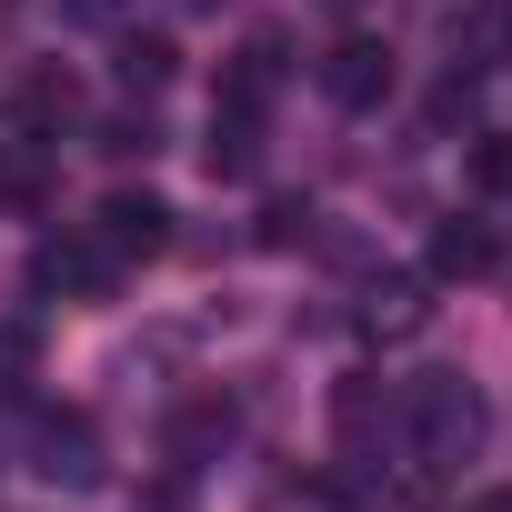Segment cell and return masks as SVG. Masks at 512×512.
Listing matches in <instances>:
<instances>
[{"instance_id":"cell-17","label":"cell","mask_w":512,"mask_h":512,"mask_svg":"<svg viewBox=\"0 0 512 512\" xmlns=\"http://www.w3.org/2000/svg\"><path fill=\"white\" fill-rule=\"evenodd\" d=\"M61 21H81V31H121L131 0H61Z\"/></svg>"},{"instance_id":"cell-14","label":"cell","mask_w":512,"mask_h":512,"mask_svg":"<svg viewBox=\"0 0 512 512\" xmlns=\"http://www.w3.org/2000/svg\"><path fill=\"white\" fill-rule=\"evenodd\" d=\"M211 442H231V402H191V412L171 422V452H181V462L211 452Z\"/></svg>"},{"instance_id":"cell-15","label":"cell","mask_w":512,"mask_h":512,"mask_svg":"<svg viewBox=\"0 0 512 512\" xmlns=\"http://www.w3.org/2000/svg\"><path fill=\"white\" fill-rule=\"evenodd\" d=\"M31 382V322H0V392Z\"/></svg>"},{"instance_id":"cell-21","label":"cell","mask_w":512,"mask_h":512,"mask_svg":"<svg viewBox=\"0 0 512 512\" xmlns=\"http://www.w3.org/2000/svg\"><path fill=\"white\" fill-rule=\"evenodd\" d=\"M332 11H342V0H332Z\"/></svg>"},{"instance_id":"cell-5","label":"cell","mask_w":512,"mask_h":512,"mask_svg":"<svg viewBox=\"0 0 512 512\" xmlns=\"http://www.w3.org/2000/svg\"><path fill=\"white\" fill-rule=\"evenodd\" d=\"M352 322H362L372 342H412V332L432 322V272H372Z\"/></svg>"},{"instance_id":"cell-4","label":"cell","mask_w":512,"mask_h":512,"mask_svg":"<svg viewBox=\"0 0 512 512\" xmlns=\"http://www.w3.org/2000/svg\"><path fill=\"white\" fill-rule=\"evenodd\" d=\"M31 472L91 492V482H101V432H91V412H41V422H31Z\"/></svg>"},{"instance_id":"cell-3","label":"cell","mask_w":512,"mask_h":512,"mask_svg":"<svg viewBox=\"0 0 512 512\" xmlns=\"http://www.w3.org/2000/svg\"><path fill=\"white\" fill-rule=\"evenodd\" d=\"M392 81H402V71H392V41H372V31H352V41L322 51V101H332V111H382Z\"/></svg>"},{"instance_id":"cell-2","label":"cell","mask_w":512,"mask_h":512,"mask_svg":"<svg viewBox=\"0 0 512 512\" xmlns=\"http://www.w3.org/2000/svg\"><path fill=\"white\" fill-rule=\"evenodd\" d=\"M121 272H131V262H121L91 221H81V231H51V241L31 251V292H61V302H111Z\"/></svg>"},{"instance_id":"cell-16","label":"cell","mask_w":512,"mask_h":512,"mask_svg":"<svg viewBox=\"0 0 512 512\" xmlns=\"http://www.w3.org/2000/svg\"><path fill=\"white\" fill-rule=\"evenodd\" d=\"M302 231H312V211H302V201H272V211H262V241H272V251H292Z\"/></svg>"},{"instance_id":"cell-12","label":"cell","mask_w":512,"mask_h":512,"mask_svg":"<svg viewBox=\"0 0 512 512\" xmlns=\"http://www.w3.org/2000/svg\"><path fill=\"white\" fill-rule=\"evenodd\" d=\"M462 61H512V0H472V21H462Z\"/></svg>"},{"instance_id":"cell-18","label":"cell","mask_w":512,"mask_h":512,"mask_svg":"<svg viewBox=\"0 0 512 512\" xmlns=\"http://www.w3.org/2000/svg\"><path fill=\"white\" fill-rule=\"evenodd\" d=\"M472 181H482V191H512V141H482V151H472Z\"/></svg>"},{"instance_id":"cell-8","label":"cell","mask_w":512,"mask_h":512,"mask_svg":"<svg viewBox=\"0 0 512 512\" xmlns=\"http://www.w3.org/2000/svg\"><path fill=\"white\" fill-rule=\"evenodd\" d=\"M272 91H282V41H251L231 71H221V91H211V111H241V121H272Z\"/></svg>"},{"instance_id":"cell-19","label":"cell","mask_w":512,"mask_h":512,"mask_svg":"<svg viewBox=\"0 0 512 512\" xmlns=\"http://www.w3.org/2000/svg\"><path fill=\"white\" fill-rule=\"evenodd\" d=\"M472 512H512V492H482V502H472Z\"/></svg>"},{"instance_id":"cell-9","label":"cell","mask_w":512,"mask_h":512,"mask_svg":"<svg viewBox=\"0 0 512 512\" xmlns=\"http://www.w3.org/2000/svg\"><path fill=\"white\" fill-rule=\"evenodd\" d=\"M492 262H502V241H492V221H472V211L432 221V282H482Z\"/></svg>"},{"instance_id":"cell-10","label":"cell","mask_w":512,"mask_h":512,"mask_svg":"<svg viewBox=\"0 0 512 512\" xmlns=\"http://www.w3.org/2000/svg\"><path fill=\"white\" fill-rule=\"evenodd\" d=\"M332 422H342V442L362 452L372 432H392V422H402V392H382V382L362 372V382H342V392H332Z\"/></svg>"},{"instance_id":"cell-7","label":"cell","mask_w":512,"mask_h":512,"mask_svg":"<svg viewBox=\"0 0 512 512\" xmlns=\"http://www.w3.org/2000/svg\"><path fill=\"white\" fill-rule=\"evenodd\" d=\"M91 231H101V241L121 251V262H151V251L171 241V201H161V191H111Z\"/></svg>"},{"instance_id":"cell-1","label":"cell","mask_w":512,"mask_h":512,"mask_svg":"<svg viewBox=\"0 0 512 512\" xmlns=\"http://www.w3.org/2000/svg\"><path fill=\"white\" fill-rule=\"evenodd\" d=\"M402 432H412L422 472H452V462H472V452H482L492 402H482V382H472V372H422V382H402Z\"/></svg>"},{"instance_id":"cell-6","label":"cell","mask_w":512,"mask_h":512,"mask_svg":"<svg viewBox=\"0 0 512 512\" xmlns=\"http://www.w3.org/2000/svg\"><path fill=\"white\" fill-rule=\"evenodd\" d=\"M71 121H81V81H71L61 61L21 71V91H11V131H21V141H61Z\"/></svg>"},{"instance_id":"cell-11","label":"cell","mask_w":512,"mask_h":512,"mask_svg":"<svg viewBox=\"0 0 512 512\" xmlns=\"http://www.w3.org/2000/svg\"><path fill=\"white\" fill-rule=\"evenodd\" d=\"M211 181H251L262 171V121H241V111H211V141H201Z\"/></svg>"},{"instance_id":"cell-13","label":"cell","mask_w":512,"mask_h":512,"mask_svg":"<svg viewBox=\"0 0 512 512\" xmlns=\"http://www.w3.org/2000/svg\"><path fill=\"white\" fill-rule=\"evenodd\" d=\"M171 61H181V51H171L161 31H141V41H121V91H161V81H171Z\"/></svg>"},{"instance_id":"cell-20","label":"cell","mask_w":512,"mask_h":512,"mask_svg":"<svg viewBox=\"0 0 512 512\" xmlns=\"http://www.w3.org/2000/svg\"><path fill=\"white\" fill-rule=\"evenodd\" d=\"M201 11H211V0H201Z\"/></svg>"}]
</instances>
